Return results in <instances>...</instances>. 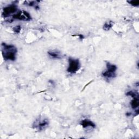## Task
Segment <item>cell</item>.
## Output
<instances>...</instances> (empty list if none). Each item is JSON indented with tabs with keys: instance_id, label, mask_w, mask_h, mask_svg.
I'll use <instances>...</instances> for the list:
<instances>
[{
	"instance_id": "obj_12",
	"label": "cell",
	"mask_w": 139,
	"mask_h": 139,
	"mask_svg": "<svg viewBox=\"0 0 139 139\" xmlns=\"http://www.w3.org/2000/svg\"><path fill=\"white\" fill-rule=\"evenodd\" d=\"M127 96H130L131 97H133L134 98H138V94H136L135 92H134L133 91H129L127 93Z\"/></svg>"
},
{
	"instance_id": "obj_8",
	"label": "cell",
	"mask_w": 139,
	"mask_h": 139,
	"mask_svg": "<svg viewBox=\"0 0 139 139\" xmlns=\"http://www.w3.org/2000/svg\"><path fill=\"white\" fill-rule=\"evenodd\" d=\"M48 54L50 57H52L53 58L55 59H60L61 58L60 53L56 51H48Z\"/></svg>"
},
{
	"instance_id": "obj_1",
	"label": "cell",
	"mask_w": 139,
	"mask_h": 139,
	"mask_svg": "<svg viewBox=\"0 0 139 139\" xmlns=\"http://www.w3.org/2000/svg\"><path fill=\"white\" fill-rule=\"evenodd\" d=\"M2 53L3 58L6 60L14 61L16 59L17 49L13 45H7L5 43L2 44Z\"/></svg>"
},
{
	"instance_id": "obj_10",
	"label": "cell",
	"mask_w": 139,
	"mask_h": 139,
	"mask_svg": "<svg viewBox=\"0 0 139 139\" xmlns=\"http://www.w3.org/2000/svg\"><path fill=\"white\" fill-rule=\"evenodd\" d=\"M113 22L112 21H107L106 22V24H104L103 29L105 30L108 31V30H110V28L113 27Z\"/></svg>"
},
{
	"instance_id": "obj_2",
	"label": "cell",
	"mask_w": 139,
	"mask_h": 139,
	"mask_svg": "<svg viewBox=\"0 0 139 139\" xmlns=\"http://www.w3.org/2000/svg\"><path fill=\"white\" fill-rule=\"evenodd\" d=\"M69 65L67 68V72L70 73H75L79 70L80 67L79 61L78 59H75L70 58L68 59Z\"/></svg>"
},
{
	"instance_id": "obj_4",
	"label": "cell",
	"mask_w": 139,
	"mask_h": 139,
	"mask_svg": "<svg viewBox=\"0 0 139 139\" xmlns=\"http://www.w3.org/2000/svg\"><path fill=\"white\" fill-rule=\"evenodd\" d=\"M17 9V6L15 5H11L9 6H7L3 9V15L5 17L8 16L11 14L16 12Z\"/></svg>"
},
{
	"instance_id": "obj_14",
	"label": "cell",
	"mask_w": 139,
	"mask_h": 139,
	"mask_svg": "<svg viewBox=\"0 0 139 139\" xmlns=\"http://www.w3.org/2000/svg\"><path fill=\"white\" fill-rule=\"evenodd\" d=\"M21 29V28L20 26H15V27H14L13 30H14V32L15 33H19L20 32Z\"/></svg>"
},
{
	"instance_id": "obj_7",
	"label": "cell",
	"mask_w": 139,
	"mask_h": 139,
	"mask_svg": "<svg viewBox=\"0 0 139 139\" xmlns=\"http://www.w3.org/2000/svg\"><path fill=\"white\" fill-rule=\"evenodd\" d=\"M107 71L110 72L115 73L116 71L117 70V66L115 65L111 64L110 63H107Z\"/></svg>"
},
{
	"instance_id": "obj_13",
	"label": "cell",
	"mask_w": 139,
	"mask_h": 139,
	"mask_svg": "<svg viewBox=\"0 0 139 139\" xmlns=\"http://www.w3.org/2000/svg\"><path fill=\"white\" fill-rule=\"evenodd\" d=\"M128 2L131 5H132L134 7H137L139 5V1H128Z\"/></svg>"
},
{
	"instance_id": "obj_3",
	"label": "cell",
	"mask_w": 139,
	"mask_h": 139,
	"mask_svg": "<svg viewBox=\"0 0 139 139\" xmlns=\"http://www.w3.org/2000/svg\"><path fill=\"white\" fill-rule=\"evenodd\" d=\"M13 18L14 19H18L20 20L28 21L31 19V16L26 11H20L16 14L13 15Z\"/></svg>"
},
{
	"instance_id": "obj_11",
	"label": "cell",
	"mask_w": 139,
	"mask_h": 139,
	"mask_svg": "<svg viewBox=\"0 0 139 139\" xmlns=\"http://www.w3.org/2000/svg\"><path fill=\"white\" fill-rule=\"evenodd\" d=\"M138 104L139 101L138 98H134V99L131 102V106H132L133 109H135V108H137L138 107Z\"/></svg>"
},
{
	"instance_id": "obj_9",
	"label": "cell",
	"mask_w": 139,
	"mask_h": 139,
	"mask_svg": "<svg viewBox=\"0 0 139 139\" xmlns=\"http://www.w3.org/2000/svg\"><path fill=\"white\" fill-rule=\"evenodd\" d=\"M103 76L104 77H107L108 78H115L116 77V73H113V72H110L109 71H106L102 73Z\"/></svg>"
},
{
	"instance_id": "obj_5",
	"label": "cell",
	"mask_w": 139,
	"mask_h": 139,
	"mask_svg": "<svg viewBox=\"0 0 139 139\" xmlns=\"http://www.w3.org/2000/svg\"><path fill=\"white\" fill-rule=\"evenodd\" d=\"M35 128H38L39 130H42L48 125V121L47 119H39L34 123Z\"/></svg>"
},
{
	"instance_id": "obj_6",
	"label": "cell",
	"mask_w": 139,
	"mask_h": 139,
	"mask_svg": "<svg viewBox=\"0 0 139 139\" xmlns=\"http://www.w3.org/2000/svg\"><path fill=\"white\" fill-rule=\"evenodd\" d=\"M80 125L82 126L83 128H86V127H92V128H95L96 127V125L93 122L86 119H84V120L81 121Z\"/></svg>"
}]
</instances>
